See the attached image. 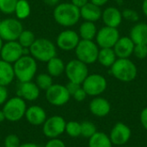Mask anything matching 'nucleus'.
Masks as SVG:
<instances>
[{
    "label": "nucleus",
    "mask_w": 147,
    "mask_h": 147,
    "mask_svg": "<svg viewBox=\"0 0 147 147\" xmlns=\"http://www.w3.org/2000/svg\"><path fill=\"white\" fill-rule=\"evenodd\" d=\"M22 30V23L17 18H5L0 23V37L4 41L17 40Z\"/></svg>",
    "instance_id": "obj_9"
},
{
    "label": "nucleus",
    "mask_w": 147,
    "mask_h": 147,
    "mask_svg": "<svg viewBox=\"0 0 147 147\" xmlns=\"http://www.w3.org/2000/svg\"><path fill=\"white\" fill-rule=\"evenodd\" d=\"M90 113L96 117H105L111 110V105L109 102L101 96H96L93 98L89 105Z\"/></svg>",
    "instance_id": "obj_19"
},
{
    "label": "nucleus",
    "mask_w": 147,
    "mask_h": 147,
    "mask_svg": "<svg viewBox=\"0 0 147 147\" xmlns=\"http://www.w3.org/2000/svg\"><path fill=\"white\" fill-rule=\"evenodd\" d=\"M121 13H122L123 19H126L131 22H138V21L140 20V15L134 9H125L123 11H121Z\"/></svg>",
    "instance_id": "obj_34"
},
{
    "label": "nucleus",
    "mask_w": 147,
    "mask_h": 147,
    "mask_svg": "<svg viewBox=\"0 0 147 147\" xmlns=\"http://www.w3.org/2000/svg\"><path fill=\"white\" fill-rule=\"evenodd\" d=\"M17 96L22 98L24 101L34 102L40 96V90L38 88L35 83L32 81L20 83L17 88Z\"/></svg>",
    "instance_id": "obj_17"
},
{
    "label": "nucleus",
    "mask_w": 147,
    "mask_h": 147,
    "mask_svg": "<svg viewBox=\"0 0 147 147\" xmlns=\"http://www.w3.org/2000/svg\"><path fill=\"white\" fill-rule=\"evenodd\" d=\"M132 135V131L130 127L121 122L116 123L110 131L109 139L113 145L115 146H124L126 145Z\"/></svg>",
    "instance_id": "obj_15"
},
{
    "label": "nucleus",
    "mask_w": 147,
    "mask_h": 147,
    "mask_svg": "<svg viewBox=\"0 0 147 147\" xmlns=\"http://www.w3.org/2000/svg\"><path fill=\"white\" fill-rule=\"evenodd\" d=\"M29 54L35 60L47 63L52 58L57 56V47L48 39L39 38L29 47Z\"/></svg>",
    "instance_id": "obj_4"
},
{
    "label": "nucleus",
    "mask_w": 147,
    "mask_h": 147,
    "mask_svg": "<svg viewBox=\"0 0 147 147\" xmlns=\"http://www.w3.org/2000/svg\"><path fill=\"white\" fill-rule=\"evenodd\" d=\"M15 78L20 82L32 81L37 72V62L29 54L23 55L13 64Z\"/></svg>",
    "instance_id": "obj_3"
},
{
    "label": "nucleus",
    "mask_w": 147,
    "mask_h": 147,
    "mask_svg": "<svg viewBox=\"0 0 147 147\" xmlns=\"http://www.w3.org/2000/svg\"><path fill=\"white\" fill-rule=\"evenodd\" d=\"M96 127L90 121H84L81 123V136L90 139L96 133Z\"/></svg>",
    "instance_id": "obj_32"
},
{
    "label": "nucleus",
    "mask_w": 147,
    "mask_h": 147,
    "mask_svg": "<svg viewBox=\"0 0 147 147\" xmlns=\"http://www.w3.org/2000/svg\"><path fill=\"white\" fill-rule=\"evenodd\" d=\"M90 2V0H71V3L74 4L76 7L78 8H82L83 6H84L86 3H88Z\"/></svg>",
    "instance_id": "obj_42"
},
{
    "label": "nucleus",
    "mask_w": 147,
    "mask_h": 147,
    "mask_svg": "<svg viewBox=\"0 0 147 147\" xmlns=\"http://www.w3.org/2000/svg\"><path fill=\"white\" fill-rule=\"evenodd\" d=\"M122 147H127V146H122Z\"/></svg>",
    "instance_id": "obj_51"
},
{
    "label": "nucleus",
    "mask_w": 147,
    "mask_h": 147,
    "mask_svg": "<svg viewBox=\"0 0 147 147\" xmlns=\"http://www.w3.org/2000/svg\"><path fill=\"white\" fill-rule=\"evenodd\" d=\"M18 147H40V146H38L37 144H34V143H31V142H28V143H23V144H21Z\"/></svg>",
    "instance_id": "obj_46"
},
{
    "label": "nucleus",
    "mask_w": 147,
    "mask_h": 147,
    "mask_svg": "<svg viewBox=\"0 0 147 147\" xmlns=\"http://www.w3.org/2000/svg\"><path fill=\"white\" fill-rule=\"evenodd\" d=\"M102 10L100 7L91 3H88L82 8H80V16L81 18H83L84 21L87 22H96L102 18Z\"/></svg>",
    "instance_id": "obj_21"
},
{
    "label": "nucleus",
    "mask_w": 147,
    "mask_h": 147,
    "mask_svg": "<svg viewBox=\"0 0 147 147\" xmlns=\"http://www.w3.org/2000/svg\"><path fill=\"white\" fill-rule=\"evenodd\" d=\"M109 71L114 78L124 83H129L134 81L138 74V69L136 65L129 58H117L115 62L110 67Z\"/></svg>",
    "instance_id": "obj_2"
},
{
    "label": "nucleus",
    "mask_w": 147,
    "mask_h": 147,
    "mask_svg": "<svg viewBox=\"0 0 147 147\" xmlns=\"http://www.w3.org/2000/svg\"><path fill=\"white\" fill-rule=\"evenodd\" d=\"M80 37L78 32L73 29H65L61 31L56 39V47L65 52L75 50L80 41Z\"/></svg>",
    "instance_id": "obj_13"
},
{
    "label": "nucleus",
    "mask_w": 147,
    "mask_h": 147,
    "mask_svg": "<svg viewBox=\"0 0 147 147\" xmlns=\"http://www.w3.org/2000/svg\"><path fill=\"white\" fill-rule=\"evenodd\" d=\"M15 78L13 65L0 59V85L8 86Z\"/></svg>",
    "instance_id": "obj_23"
},
{
    "label": "nucleus",
    "mask_w": 147,
    "mask_h": 147,
    "mask_svg": "<svg viewBox=\"0 0 147 147\" xmlns=\"http://www.w3.org/2000/svg\"><path fill=\"white\" fill-rule=\"evenodd\" d=\"M3 45V40H2V38L0 37V51H1V49H2Z\"/></svg>",
    "instance_id": "obj_48"
},
{
    "label": "nucleus",
    "mask_w": 147,
    "mask_h": 147,
    "mask_svg": "<svg viewBox=\"0 0 147 147\" xmlns=\"http://www.w3.org/2000/svg\"><path fill=\"white\" fill-rule=\"evenodd\" d=\"M1 22H2V19L0 18V23H1Z\"/></svg>",
    "instance_id": "obj_49"
},
{
    "label": "nucleus",
    "mask_w": 147,
    "mask_h": 147,
    "mask_svg": "<svg viewBox=\"0 0 147 147\" xmlns=\"http://www.w3.org/2000/svg\"><path fill=\"white\" fill-rule=\"evenodd\" d=\"M100 47L94 40H80L75 48V54L78 60L88 65L94 64L97 61Z\"/></svg>",
    "instance_id": "obj_6"
},
{
    "label": "nucleus",
    "mask_w": 147,
    "mask_h": 147,
    "mask_svg": "<svg viewBox=\"0 0 147 147\" xmlns=\"http://www.w3.org/2000/svg\"><path fill=\"white\" fill-rule=\"evenodd\" d=\"M65 73L70 82L82 84L89 75L88 65L78 59H74L65 65Z\"/></svg>",
    "instance_id": "obj_8"
},
{
    "label": "nucleus",
    "mask_w": 147,
    "mask_h": 147,
    "mask_svg": "<svg viewBox=\"0 0 147 147\" xmlns=\"http://www.w3.org/2000/svg\"><path fill=\"white\" fill-rule=\"evenodd\" d=\"M17 1L18 0H0V11L5 15L13 14Z\"/></svg>",
    "instance_id": "obj_33"
},
{
    "label": "nucleus",
    "mask_w": 147,
    "mask_h": 147,
    "mask_svg": "<svg viewBox=\"0 0 147 147\" xmlns=\"http://www.w3.org/2000/svg\"><path fill=\"white\" fill-rule=\"evenodd\" d=\"M101 19L105 26L117 28L121 24L123 17L121 11L118 8L109 6L102 10Z\"/></svg>",
    "instance_id": "obj_18"
},
{
    "label": "nucleus",
    "mask_w": 147,
    "mask_h": 147,
    "mask_svg": "<svg viewBox=\"0 0 147 147\" xmlns=\"http://www.w3.org/2000/svg\"><path fill=\"white\" fill-rule=\"evenodd\" d=\"M0 138H1V134H0Z\"/></svg>",
    "instance_id": "obj_50"
},
{
    "label": "nucleus",
    "mask_w": 147,
    "mask_h": 147,
    "mask_svg": "<svg viewBox=\"0 0 147 147\" xmlns=\"http://www.w3.org/2000/svg\"><path fill=\"white\" fill-rule=\"evenodd\" d=\"M35 84L40 90H47L53 84V77L48 73H40L35 78Z\"/></svg>",
    "instance_id": "obj_30"
},
{
    "label": "nucleus",
    "mask_w": 147,
    "mask_h": 147,
    "mask_svg": "<svg viewBox=\"0 0 147 147\" xmlns=\"http://www.w3.org/2000/svg\"><path fill=\"white\" fill-rule=\"evenodd\" d=\"M44 147H66L65 144L59 138L50 139Z\"/></svg>",
    "instance_id": "obj_37"
},
{
    "label": "nucleus",
    "mask_w": 147,
    "mask_h": 147,
    "mask_svg": "<svg viewBox=\"0 0 147 147\" xmlns=\"http://www.w3.org/2000/svg\"><path fill=\"white\" fill-rule=\"evenodd\" d=\"M4 121H6V117H5V115L3 113V111L1 109L0 110V123L3 122Z\"/></svg>",
    "instance_id": "obj_47"
},
{
    "label": "nucleus",
    "mask_w": 147,
    "mask_h": 147,
    "mask_svg": "<svg viewBox=\"0 0 147 147\" xmlns=\"http://www.w3.org/2000/svg\"><path fill=\"white\" fill-rule=\"evenodd\" d=\"M89 147H113V144L103 132H96L89 139Z\"/></svg>",
    "instance_id": "obj_27"
},
{
    "label": "nucleus",
    "mask_w": 147,
    "mask_h": 147,
    "mask_svg": "<svg viewBox=\"0 0 147 147\" xmlns=\"http://www.w3.org/2000/svg\"><path fill=\"white\" fill-rule=\"evenodd\" d=\"M4 147H18L21 145L20 139L16 134H9L4 139Z\"/></svg>",
    "instance_id": "obj_36"
},
{
    "label": "nucleus",
    "mask_w": 147,
    "mask_h": 147,
    "mask_svg": "<svg viewBox=\"0 0 147 147\" xmlns=\"http://www.w3.org/2000/svg\"><path fill=\"white\" fill-rule=\"evenodd\" d=\"M120 37L118 28L103 26L97 30L95 40L100 48H113Z\"/></svg>",
    "instance_id": "obj_12"
},
{
    "label": "nucleus",
    "mask_w": 147,
    "mask_h": 147,
    "mask_svg": "<svg viewBox=\"0 0 147 147\" xmlns=\"http://www.w3.org/2000/svg\"><path fill=\"white\" fill-rule=\"evenodd\" d=\"M28 122L33 126H41L47 120V113L45 109L39 105H32L27 108L25 116Z\"/></svg>",
    "instance_id": "obj_20"
},
{
    "label": "nucleus",
    "mask_w": 147,
    "mask_h": 147,
    "mask_svg": "<svg viewBox=\"0 0 147 147\" xmlns=\"http://www.w3.org/2000/svg\"><path fill=\"white\" fill-rule=\"evenodd\" d=\"M27 108L26 101L16 96L9 98L3 105L2 110L4 113L7 121L10 122H16L25 116Z\"/></svg>",
    "instance_id": "obj_5"
},
{
    "label": "nucleus",
    "mask_w": 147,
    "mask_h": 147,
    "mask_svg": "<svg viewBox=\"0 0 147 147\" xmlns=\"http://www.w3.org/2000/svg\"><path fill=\"white\" fill-rule=\"evenodd\" d=\"M65 65L60 58L55 56L47 62V73L53 78H59L65 73Z\"/></svg>",
    "instance_id": "obj_24"
},
{
    "label": "nucleus",
    "mask_w": 147,
    "mask_h": 147,
    "mask_svg": "<svg viewBox=\"0 0 147 147\" xmlns=\"http://www.w3.org/2000/svg\"><path fill=\"white\" fill-rule=\"evenodd\" d=\"M9 99V91L6 86L0 85V105H3Z\"/></svg>",
    "instance_id": "obj_39"
},
{
    "label": "nucleus",
    "mask_w": 147,
    "mask_h": 147,
    "mask_svg": "<svg viewBox=\"0 0 147 147\" xmlns=\"http://www.w3.org/2000/svg\"><path fill=\"white\" fill-rule=\"evenodd\" d=\"M141 9H142V12L145 15V16L147 17V0H143L142 4H141Z\"/></svg>",
    "instance_id": "obj_45"
},
{
    "label": "nucleus",
    "mask_w": 147,
    "mask_h": 147,
    "mask_svg": "<svg viewBox=\"0 0 147 147\" xmlns=\"http://www.w3.org/2000/svg\"><path fill=\"white\" fill-rule=\"evenodd\" d=\"M129 37L136 44H146L147 45V23L146 22H136L131 30Z\"/></svg>",
    "instance_id": "obj_22"
},
{
    "label": "nucleus",
    "mask_w": 147,
    "mask_h": 147,
    "mask_svg": "<svg viewBox=\"0 0 147 147\" xmlns=\"http://www.w3.org/2000/svg\"><path fill=\"white\" fill-rule=\"evenodd\" d=\"M35 40H36V38H35V35H34V32H32L31 30L23 29L22 32L21 33V34L18 37L17 41L19 42V44L23 48L29 49V47L33 45V43L34 42Z\"/></svg>",
    "instance_id": "obj_29"
},
{
    "label": "nucleus",
    "mask_w": 147,
    "mask_h": 147,
    "mask_svg": "<svg viewBox=\"0 0 147 147\" xmlns=\"http://www.w3.org/2000/svg\"><path fill=\"white\" fill-rule=\"evenodd\" d=\"M97 28L95 22L84 21L82 22L78 28V34L81 40H94L97 33Z\"/></svg>",
    "instance_id": "obj_25"
},
{
    "label": "nucleus",
    "mask_w": 147,
    "mask_h": 147,
    "mask_svg": "<svg viewBox=\"0 0 147 147\" xmlns=\"http://www.w3.org/2000/svg\"><path fill=\"white\" fill-rule=\"evenodd\" d=\"M66 121L60 115H53L45 121L42 125L43 134L50 139L59 138L65 133Z\"/></svg>",
    "instance_id": "obj_11"
},
{
    "label": "nucleus",
    "mask_w": 147,
    "mask_h": 147,
    "mask_svg": "<svg viewBox=\"0 0 147 147\" xmlns=\"http://www.w3.org/2000/svg\"><path fill=\"white\" fill-rule=\"evenodd\" d=\"M71 96H73V98L77 101V102H83V101H84L85 99H86V97H87V94H86V92L84 91V90L82 88V86Z\"/></svg>",
    "instance_id": "obj_38"
},
{
    "label": "nucleus",
    "mask_w": 147,
    "mask_h": 147,
    "mask_svg": "<svg viewBox=\"0 0 147 147\" xmlns=\"http://www.w3.org/2000/svg\"><path fill=\"white\" fill-rule=\"evenodd\" d=\"M140 122L143 127L147 130V107L145 108L140 114Z\"/></svg>",
    "instance_id": "obj_41"
},
{
    "label": "nucleus",
    "mask_w": 147,
    "mask_h": 147,
    "mask_svg": "<svg viewBox=\"0 0 147 147\" xmlns=\"http://www.w3.org/2000/svg\"><path fill=\"white\" fill-rule=\"evenodd\" d=\"M54 21L60 26L70 28L76 25L80 18V9L71 3H61L54 7L53 12Z\"/></svg>",
    "instance_id": "obj_1"
},
{
    "label": "nucleus",
    "mask_w": 147,
    "mask_h": 147,
    "mask_svg": "<svg viewBox=\"0 0 147 147\" xmlns=\"http://www.w3.org/2000/svg\"><path fill=\"white\" fill-rule=\"evenodd\" d=\"M65 133H66L67 135L71 138H77L81 136V123L75 121L66 122Z\"/></svg>",
    "instance_id": "obj_31"
},
{
    "label": "nucleus",
    "mask_w": 147,
    "mask_h": 147,
    "mask_svg": "<svg viewBox=\"0 0 147 147\" xmlns=\"http://www.w3.org/2000/svg\"><path fill=\"white\" fill-rule=\"evenodd\" d=\"M82 88L90 96H99L107 89L108 83L106 78L98 73L89 74L81 84Z\"/></svg>",
    "instance_id": "obj_7"
},
{
    "label": "nucleus",
    "mask_w": 147,
    "mask_h": 147,
    "mask_svg": "<svg viewBox=\"0 0 147 147\" xmlns=\"http://www.w3.org/2000/svg\"><path fill=\"white\" fill-rule=\"evenodd\" d=\"M18 20H24L28 18L31 13V7L28 0H18L14 11Z\"/></svg>",
    "instance_id": "obj_28"
},
{
    "label": "nucleus",
    "mask_w": 147,
    "mask_h": 147,
    "mask_svg": "<svg viewBox=\"0 0 147 147\" xmlns=\"http://www.w3.org/2000/svg\"><path fill=\"white\" fill-rule=\"evenodd\" d=\"M117 59V56L113 48H100L97 61L104 67L110 68Z\"/></svg>",
    "instance_id": "obj_26"
},
{
    "label": "nucleus",
    "mask_w": 147,
    "mask_h": 147,
    "mask_svg": "<svg viewBox=\"0 0 147 147\" xmlns=\"http://www.w3.org/2000/svg\"><path fill=\"white\" fill-rule=\"evenodd\" d=\"M65 87H66L68 92L70 93V95L71 96L81 87V84H76V83H73V82H70L69 81L68 84L65 85Z\"/></svg>",
    "instance_id": "obj_40"
},
{
    "label": "nucleus",
    "mask_w": 147,
    "mask_h": 147,
    "mask_svg": "<svg viewBox=\"0 0 147 147\" xmlns=\"http://www.w3.org/2000/svg\"><path fill=\"white\" fill-rule=\"evenodd\" d=\"M134 56L139 59H144L147 57V45L136 44L134 50Z\"/></svg>",
    "instance_id": "obj_35"
},
{
    "label": "nucleus",
    "mask_w": 147,
    "mask_h": 147,
    "mask_svg": "<svg viewBox=\"0 0 147 147\" xmlns=\"http://www.w3.org/2000/svg\"><path fill=\"white\" fill-rule=\"evenodd\" d=\"M47 101L53 106L61 107L65 105L71 98L65 85L59 84H53L49 89L46 90L45 94Z\"/></svg>",
    "instance_id": "obj_10"
},
{
    "label": "nucleus",
    "mask_w": 147,
    "mask_h": 147,
    "mask_svg": "<svg viewBox=\"0 0 147 147\" xmlns=\"http://www.w3.org/2000/svg\"><path fill=\"white\" fill-rule=\"evenodd\" d=\"M108 2H109V0H90V3H91L100 8L104 6Z\"/></svg>",
    "instance_id": "obj_43"
},
{
    "label": "nucleus",
    "mask_w": 147,
    "mask_h": 147,
    "mask_svg": "<svg viewBox=\"0 0 147 147\" xmlns=\"http://www.w3.org/2000/svg\"><path fill=\"white\" fill-rule=\"evenodd\" d=\"M135 44L129 36H122L117 40L113 49L119 59H128L134 54Z\"/></svg>",
    "instance_id": "obj_16"
},
{
    "label": "nucleus",
    "mask_w": 147,
    "mask_h": 147,
    "mask_svg": "<svg viewBox=\"0 0 147 147\" xmlns=\"http://www.w3.org/2000/svg\"><path fill=\"white\" fill-rule=\"evenodd\" d=\"M24 55V48L19 44L17 40L6 41L0 51L1 59L9 63L14 64L21 57Z\"/></svg>",
    "instance_id": "obj_14"
},
{
    "label": "nucleus",
    "mask_w": 147,
    "mask_h": 147,
    "mask_svg": "<svg viewBox=\"0 0 147 147\" xmlns=\"http://www.w3.org/2000/svg\"><path fill=\"white\" fill-rule=\"evenodd\" d=\"M43 2L49 6H56L57 4L59 3V0H43Z\"/></svg>",
    "instance_id": "obj_44"
}]
</instances>
